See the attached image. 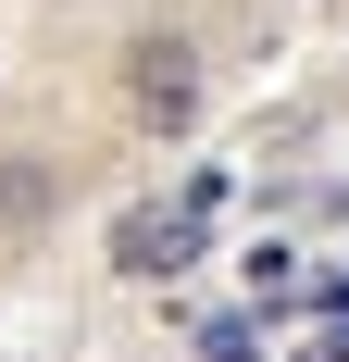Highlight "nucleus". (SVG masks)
Instances as JSON below:
<instances>
[{
	"mask_svg": "<svg viewBox=\"0 0 349 362\" xmlns=\"http://www.w3.org/2000/svg\"><path fill=\"white\" fill-rule=\"evenodd\" d=\"M125 100H138V125H200V50L187 37H138V75H125Z\"/></svg>",
	"mask_w": 349,
	"mask_h": 362,
	"instance_id": "obj_1",
	"label": "nucleus"
},
{
	"mask_svg": "<svg viewBox=\"0 0 349 362\" xmlns=\"http://www.w3.org/2000/svg\"><path fill=\"white\" fill-rule=\"evenodd\" d=\"M200 262V225L162 213V200H138V213H112V275H138V288H162V275H187Z\"/></svg>",
	"mask_w": 349,
	"mask_h": 362,
	"instance_id": "obj_2",
	"label": "nucleus"
},
{
	"mask_svg": "<svg viewBox=\"0 0 349 362\" xmlns=\"http://www.w3.org/2000/svg\"><path fill=\"white\" fill-rule=\"evenodd\" d=\"M200 362H262V313H212V325H200Z\"/></svg>",
	"mask_w": 349,
	"mask_h": 362,
	"instance_id": "obj_3",
	"label": "nucleus"
},
{
	"mask_svg": "<svg viewBox=\"0 0 349 362\" xmlns=\"http://www.w3.org/2000/svg\"><path fill=\"white\" fill-rule=\"evenodd\" d=\"M225 187H237V175H225V163H200V175H187V200H174V213H187V225H212V213H225Z\"/></svg>",
	"mask_w": 349,
	"mask_h": 362,
	"instance_id": "obj_4",
	"label": "nucleus"
},
{
	"mask_svg": "<svg viewBox=\"0 0 349 362\" xmlns=\"http://www.w3.org/2000/svg\"><path fill=\"white\" fill-rule=\"evenodd\" d=\"M300 362H349V313H324V325H312V350H300Z\"/></svg>",
	"mask_w": 349,
	"mask_h": 362,
	"instance_id": "obj_5",
	"label": "nucleus"
}]
</instances>
